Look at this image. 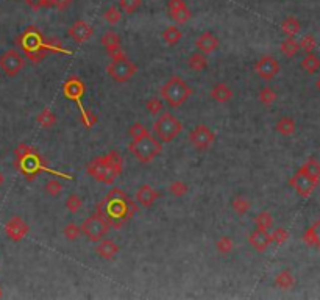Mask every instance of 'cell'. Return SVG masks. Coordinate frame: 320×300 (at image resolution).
Wrapping results in <instances>:
<instances>
[{
	"label": "cell",
	"instance_id": "cell-32",
	"mask_svg": "<svg viewBox=\"0 0 320 300\" xmlns=\"http://www.w3.org/2000/svg\"><path fill=\"white\" fill-rule=\"evenodd\" d=\"M300 50V45L299 42L294 39V36H289L288 39H284L281 42V52L284 56H288V58H292V56H295L299 53Z\"/></svg>",
	"mask_w": 320,
	"mask_h": 300
},
{
	"label": "cell",
	"instance_id": "cell-21",
	"mask_svg": "<svg viewBox=\"0 0 320 300\" xmlns=\"http://www.w3.org/2000/svg\"><path fill=\"white\" fill-rule=\"evenodd\" d=\"M302 239H303V242L306 246L316 247V249L320 250V217L311 227L306 228V232L303 233Z\"/></svg>",
	"mask_w": 320,
	"mask_h": 300
},
{
	"label": "cell",
	"instance_id": "cell-35",
	"mask_svg": "<svg viewBox=\"0 0 320 300\" xmlns=\"http://www.w3.org/2000/svg\"><path fill=\"white\" fill-rule=\"evenodd\" d=\"M277 100V92L272 89L270 86H264L263 89L259 91V102L263 103V105H272Z\"/></svg>",
	"mask_w": 320,
	"mask_h": 300
},
{
	"label": "cell",
	"instance_id": "cell-7",
	"mask_svg": "<svg viewBox=\"0 0 320 300\" xmlns=\"http://www.w3.org/2000/svg\"><path fill=\"white\" fill-rule=\"evenodd\" d=\"M183 130V124L172 113H164L153 124V132L161 143H170Z\"/></svg>",
	"mask_w": 320,
	"mask_h": 300
},
{
	"label": "cell",
	"instance_id": "cell-20",
	"mask_svg": "<svg viewBox=\"0 0 320 300\" xmlns=\"http://www.w3.org/2000/svg\"><path fill=\"white\" fill-rule=\"evenodd\" d=\"M195 45L201 53H211L219 47V39L211 31H203L195 39Z\"/></svg>",
	"mask_w": 320,
	"mask_h": 300
},
{
	"label": "cell",
	"instance_id": "cell-11",
	"mask_svg": "<svg viewBox=\"0 0 320 300\" xmlns=\"http://www.w3.org/2000/svg\"><path fill=\"white\" fill-rule=\"evenodd\" d=\"M23 64H25V60L16 50H6L0 56V69L8 77H16L22 71Z\"/></svg>",
	"mask_w": 320,
	"mask_h": 300
},
{
	"label": "cell",
	"instance_id": "cell-13",
	"mask_svg": "<svg viewBox=\"0 0 320 300\" xmlns=\"http://www.w3.org/2000/svg\"><path fill=\"white\" fill-rule=\"evenodd\" d=\"M255 71L263 80H272L280 72V63L277 58H274V56L264 55L263 58L256 61Z\"/></svg>",
	"mask_w": 320,
	"mask_h": 300
},
{
	"label": "cell",
	"instance_id": "cell-50",
	"mask_svg": "<svg viewBox=\"0 0 320 300\" xmlns=\"http://www.w3.org/2000/svg\"><path fill=\"white\" fill-rule=\"evenodd\" d=\"M106 53H108V56L111 58V61L127 58V55H125V52L122 50L121 45H117V47H113V49H110V50H106Z\"/></svg>",
	"mask_w": 320,
	"mask_h": 300
},
{
	"label": "cell",
	"instance_id": "cell-1",
	"mask_svg": "<svg viewBox=\"0 0 320 300\" xmlns=\"http://www.w3.org/2000/svg\"><path fill=\"white\" fill-rule=\"evenodd\" d=\"M96 213L113 228H121L138 213V205L121 188H113L96 205Z\"/></svg>",
	"mask_w": 320,
	"mask_h": 300
},
{
	"label": "cell",
	"instance_id": "cell-26",
	"mask_svg": "<svg viewBox=\"0 0 320 300\" xmlns=\"http://www.w3.org/2000/svg\"><path fill=\"white\" fill-rule=\"evenodd\" d=\"M281 30H283V33H286L288 36H295L297 33H300L302 24H300V20L297 17L289 16V17H286L281 22Z\"/></svg>",
	"mask_w": 320,
	"mask_h": 300
},
{
	"label": "cell",
	"instance_id": "cell-33",
	"mask_svg": "<svg viewBox=\"0 0 320 300\" xmlns=\"http://www.w3.org/2000/svg\"><path fill=\"white\" fill-rule=\"evenodd\" d=\"M36 121H38V124H39L41 127H44V129H50V127L55 125L56 118H55V114H53L49 108H44V110L38 114Z\"/></svg>",
	"mask_w": 320,
	"mask_h": 300
},
{
	"label": "cell",
	"instance_id": "cell-49",
	"mask_svg": "<svg viewBox=\"0 0 320 300\" xmlns=\"http://www.w3.org/2000/svg\"><path fill=\"white\" fill-rule=\"evenodd\" d=\"M130 136H132V140H136V138L142 136V135H146L147 133V129L144 125H142L141 122H135L132 127H130V130H128Z\"/></svg>",
	"mask_w": 320,
	"mask_h": 300
},
{
	"label": "cell",
	"instance_id": "cell-44",
	"mask_svg": "<svg viewBox=\"0 0 320 300\" xmlns=\"http://www.w3.org/2000/svg\"><path fill=\"white\" fill-rule=\"evenodd\" d=\"M141 3H142V0H119V6L127 14H133L135 11H138Z\"/></svg>",
	"mask_w": 320,
	"mask_h": 300
},
{
	"label": "cell",
	"instance_id": "cell-31",
	"mask_svg": "<svg viewBox=\"0 0 320 300\" xmlns=\"http://www.w3.org/2000/svg\"><path fill=\"white\" fill-rule=\"evenodd\" d=\"M100 42H102V45H103L106 50H110L113 47L121 45V36L116 31L108 30V31H105L102 36H100Z\"/></svg>",
	"mask_w": 320,
	"mask_h": 300
},
{
	"label": "cell",
	"instance_id": "cell-2",
	"mask_svg": "<svg viewBox=\"0 0 320 300\" xmlns=\"http://www.w3.org/2000/svg\"><path fill=\"white\" fill-rule=\"evenodd\" d=\"M122 167H124L122 156L116 150H111L106 155L92 159L88 164L86 170L96 181H100L103 184H113L114 180L122 174Z\"/></svg>",
	"mask_w": 320,
	"mask_h": 300
},
{
	"label": "cell",
	"instance_id": "cell-37",
	"mask_svg": "<svg viewBox=\"0 0 320 300\" xmlns=\"http://www.w3.org/2000/svg\"><path fill=\"white\" fill-rule=\"evenodd\" d=\"M44 50L50 52V53H60V52L61 53H70L63 47V44L58 39H55V38H50V39L44 41Z\"/></svg>",
	"mask_w": 320,
	"mask_h": 300
},
{
	"label": "cell",
	"instance_id": "cell-39",
	"mask_svg": "<svg viewBox=\"0 0 320 300\" xmlns=\"http://www.w3.org/2000/svg\"><path fill=\"white\" fill-rule=\"evenodd\" d=\"M169 192L172 195H175V197H183V195L187 192V184L181 180H175L170 183V186H169Z\"/></svg>",
	"mask_w": 320,
	"mask_h": 300
},
{
	"label": "cell",
	"instance_id": "cell-48",
	"mask_svg": "<svg viewBox=\"0 0 320 300\" xmlns=\"http://www.w3.org/2000/svg\"><path fill=\"white\" fill-rule=\"evenodd\" d=\"M270 236H272V242H275V244H284V242L289 239L288 230H284V228H275L274 233Z\"/></svg>",
	"mask_w": 320,
	"mask_h": 300
},
{
	"label": "cell",
	"instance_id": "cell-10",
	"mask_svg": "<svg viewBox=\"0 0 320 300\" xmlns=\"http://www.w3.org/2000/svg\"><path fill=\"white\" fill-rule=\"evenodd\" d=\"M189 141L197 150H208L212 143L216 141V135L212 133L206 125L200 124L195 125L194 129L189 132Z\"/></svg>",
	"mask_w": 320,
	"mask_h": 300
},
{
	"label": "cell",
	"instance_id": "cell-52",
	"mask_svg": "<svg viewBox=\"0 0 320 300\" xmlns=\"http://www.w3.org/2000/svg\"><path fill=\"white\" fill-rule=\"evenodd\" d=\"M38 6H39V8L53 6V0H38Z\"/></svg>",
	"mask_w": 320,
	"mask_h": 300
},
{
	"label": "cell",
	"instance_id": "cell-19",
	"mask_svg": "<svg viewBox=\"0 0 320 300\" xmlns=\"http://www.w3.org/2000/svg\"><path fill=\"white\" fill-rule=\"evenodd\" d=\"M158 199V192L153 189L150 184H141L139 189L136 191V202L142 208H150Z\"/></svg>",
	"mask_w": 320,
	"mask_h": 300
},
{
	"label": "cell",
	"instance_id": "cell-9",
	"mask_svg": "<svg viewBox=\"0 0 320 300\" xmlns=\"http://www.w3.org/2000/svg\"><path fill=\"white\" fill-rule=\"evenodd\" d=\"M108 228H110V225L106 224L105 219L100 217L97 213L89 216L86 221H83V224L80 227L81 233L85 235L89 241H94V242L100 241L106 235V232H108Z\"/></svg>",
	"mask_w": 320,
	"mask_h": 300
},
{
	"label": "cell",
	"instance_id": "cell-55",
	"mask_svg": "<svg viewBox=\"0 0 320 300\" xmlns=\"http://www.w3.org/2000/svg\"><path fill=\"white\" fill-rule=\"evenodd\" d=\"M316 88H317V89L320 91V77H319V78L316 80Z\"/></svg>",
	"mask_w": 320,
	"mask_h": 300
},
{
	"label": "cell",
	"instance_id": "cell-40",
	"mask_svg": "<svg viewBox=\"0 0 320 300\" xmlns=\"http://www.w3.org/2000/svg\"><path fill=\"white\" fill-rule=\"evenodd\" d=\"M299 45H300V49H302L303 52H306V53H311V52L316 49L317 41H316V38L313 36V34H305V36L300 39Z\"/></svg>",
	"mask_w": 320,
	"mask_h": 300
},
{
	"label": "cell",
	"instance_id": "cell-53",
	"mask_svg": "<svg viewBox=\"0 0 320 300\" xmlns=\"http://www.w3.org/2000/svg\"><path fill=\"white\" fill-rule=\"evenodd\" d=\"M23 2H27L33 9H39V6H38V0H23Z\"/></svg>",
	"mask_w": 320,
	"mask_h": 300
},
{
	"label": "cell",
	"instance_id": "cell-8",
	"mask_svg": "<svg viewBox=\"0 0 320 300\" xmlns=\"http://www.w3.org/2000/svg\"><path fill=\"white\" fill-rule=\"evenodd\" d=\"M138 71V66L130 61L128 58H122V60H114L108 64L106 67V72L108 75L117 83H125L132 78Z\"/></svg>",
	"mask_w": 320,
	"mask_h": 300
},
{
	"label": "cell",
	"instance_id": "cell-51",
	"mask_svg": "<svg viewBox=\"0 0 320 300\" xmlns=\"http://www.w3.org/2000/svg\"><path fill=\"white\" fill-rule=\"evenodd\" d=\"M70 3H72V0H53V6L58 9H66Z\"/></svg>",
	"mask_w": 320,
	"mask_h": 300
},
{
	"label": "cell",
	"instance_id": "cell-54",
	"mask_svg": "<svg viewBox=\"0 0 320 300\" xmlns=\"http://www.w3.org/2000/svg\"><path fill=\"white\" fill-rule=\"evenodd\" d=\"M3 181H5V177H3L2 172H0V186H2V184H3Z\"/></svg>",
	"mask_w": 320,
	"mask_h": 300
},
{
	"label": "cell",
	"instance_id": "cell-30",
	"mask_svg": "<svg viewBox=\"0 0 320 300\" xmlns=\"http://www.w3.org/2000/svg\"><path fill=\"white\" fill-rule=\"evenodd\" d=\"M275 285H277L278 288H281V290H291V288L295 285V279H294L292 272L288 271V269L281 271V272L275 277Z\"/></svg>",
	"mask_w": 320,
	"mask_h": 300
},
{
	"label": "cell",
	"instance_id": "cell-4",
	"mask_svg": "<svg viewBox=\"0 0 320 300\" xmlns=\"http://www.w3.org/2000/svg\"><path fill=\"white\" fill-rule=\"evenodd\" d=\"M192 89L178 75H172L167 82L161 86V97L170 108H178L191 97Z\"/></svg>",
	"mask_w": 320,
	"mask_h": 300
},
{
	"label": "cell",
	"instance_id": "cell-5",
	"mask_svg": "<svg viewBox=\"0 0 320 300\" xmlns=\"http://www.w3.org/2000/svg\"><path fill=\"white\" fill-rule=\"evenodd\" d=\"M128 150L138 161L147 164L162 152V146H161V141L155 140V138L147 132L146 135L136 138V140H132V143L128 146Z\"/></svg>",
	"mask_w": 320,
	"mask_h": 300
},
{
	"label": "cell",
	"instance_id": "cell-23",
	"mask_svg": "<svg viewBox=\"0 0 320 300\" xmlns=\"http://www.w3.org/2000/svg\"><path fill=\"white\" fill-rule=\"evenodd\" d=\"M211 97L219 103H227L233 97V91L230 89V86H227L225 83L220 82V83H216L214 86H212Z\"/></svg>",
	"mask_w": 320,
	"mask_h": 300
},
{
	"label": "cell",
	"instance_id": "cell-25",
	"mask_svg": "<svg viewBox=\"0 0 320 300\" xmlns=\"http://www.w3.org/2000/svg\"><path fill=\"white\" fill-rule=\"evenodd\" d=\"M275 129L280 135L283 136H291L295 133V129H297V125H295V121L289 116H283L277 121L275 124Z\"/></svg>",
	"mask_w": 320,
	"mask_h": 300
},
{
	"label": "cell",
	"instance_id": "cell-42",
	"mask_svg": "<svg viewBox=\"0 0 320 300\" xmlns=\"http://www.w3.org/2000/svg\"><path fill=\"white\" fill-rule=\"evenodd\" d=\"M233 241L228 238V236H222V238H219L217 239V242H216V249H217V252L219 253H223V255H227V253H230L231 250H233Z\"/></svg>",
	"mask_w": 320,
	"mask_h": 300
},
{
	"label": "cell",
	"instance_id": "cell-41",
	"mask_svg": "<svg viewBox=\"0 0 320 300\" xmlns=\"http://www.w3.org/2000/svg\"><path fill=\"white\" fill-rule=\"evenodd\" d=\"M162 102L160 97H150L146 103V108L150 114H153V116H157V114H160L162 111Z\"/></svg>",
	"mask_w": 320,
	"mask_h": 300
},
{
	"label": "cell",
	"instance_id": "cell-12",
	"mask_svg": "<svg viewBox=\"0 0 320 300\" xmlns=\"http://www.w3.org/2000/svg\"><path fill=\"white\" fill-rule=\"evenodd\" d=\"M289 184L295 189V192H297L300 197L306 199V197H310V195L313 194V191L316 189L317 186V181H314L313 178H310L308 175H305L303 172L297 170L295 174L291 177L289 180Z\"/></svg>",
	"mask_w": 320,
	"mask_h": 300
},
{
	"label": "cell",
	"instance_id": "cell-47",
	"mask_svg": "<svg viewBox=\"0 0 320 300\" xmlns=\"http://www.w3.org/2000/svg\"><path fill=\"white\" fill-rule=\"evenodd\" d=\"M81 122L85 124L88 129H91V127L97 122V114L94 113V111H91V110H85V108H83L81 110Z\"/></svg>",
	"mask_w": 320,
	"mask_h": 300
},
{
	"label": "cell",
	"instance_id": "cell-27",
	"mask_svg": "<svg viewBox=\"0 0 320 300\" xmlns=\"http://www.w3.org/2000/svg\"><path fill=\"white\" fill-rule=\"evenodd\" d=\"M187 64H189V67L192 69V71L200 72V71H205V69H206V66H208V60H206L205 53H201V52H194L191 56H189Z\"/></svg>",
	"mask_w": 320,
	"mask_h": 300
},
{
	"label": "cell",
	"instance_id": "cell-15",
	"mask_svg": "<svg viewBox=\"0 0 320 300\" xmlns=\"http://www.w3.org/2000/svg\"><path fill=\"white\" fill-rule=\"evenodd\" d=\"M5 233L13 241H20L28 233V224L20 216H13L5 224Z\"/></svg>",
	"mask_w": 320,
	"mask_h": 300
},
{
	"label": "cell",
	"instance_id": "cell-38",
	"mask_svg": "<svg viewBox=\"0 0 320 300\" xmlns=\"http://www.w3.org/2000/svg\"><path fill=\"white\" fill-rule=\"evenodd\" d=\"M103 17H105V20H106V22H108V24L114 25V24H117V22L121 20V17H122V11H121L119 8H117V6H110L108 9L105 11Z\"/></svg>",
	"mask_w": 320,
	"mask_h": 300
},
{
	"label": "cell",
	"instance_id": "cell-34",
	"mask_svg": "<svg viewBox=\"0 0 320 300\" xmlns=\"http://www.w3.org/2000/svg\"><path fill=\"white\" fill-rule=\"evenodd\" d=\"M255 224H256V228L270 230L272 225H274V217H272L267 211H261L259 214L255 216Z\"/></svg>",
	"mask_w": 320,
	"mask_h": 300
},
{
	"label": "cell",
	"instance_id": "cell-17",
	"mask_svg": "<svg viewBox=\"0 0 320 300\" xmlns=\"http://www.w3.org/2000/svg\"><path fill=\"white\" fill-rule=\"evenodd\" d=\"M67 33L75 42H85L92 36V27L85 20H77L69 27Z\"/></svg>",
	"mask_w": 320,
	"mask_h": 300
},
{
	"label": "cell",
	"instance_id": "cell-24",
	"mask_svg": "<svg viewBox=\"0 0 320 300\" xmlns=\"http://www.w3.org/2000/svg\"><path fill=\"white\" fill-rule=\"evenodd\" d=\"M300 172H303L305 175H308L310 178H313L314 181H320V163L316 159V158H310L306 161V163H303L299 169Z\"/></svg>",
	"mask_w": 320,
	"mask_h": 300
},
{
	"label": "cell",
	"instance_id": "cell-22",
	"mask_svg": "<svg viewBox=\"0 0 320 300\" xmlns=\"http://www.w3.org/2000/svg\"><path fill=\"white\" fill-rule=\"evenodd\" d=\"M121 247L116 244L114 241L111 239H105V241H100V244L97 246L96 252H97V255L103 260H113L117 253H119Z\"/></svg>",
	"mask_w": 320,
	"mask_h": 300
},
{
	"label": "cell",
	"instance_id": "cell-46",
	"mask_svg": "<svg viewBox=\"0 0 320 300\" xmlns=\"http://www.w3.org/2000/svg\"><path fill=\"white\" fill-rule=\"evenodd\" d=\"M61 189H63V184L58 180H49L45 183V192L52 195V197H56V195L61 192Z\"/></svg>",
	"mask_w": 320,
	"mask_h": 300
},
{
	"label": "cell",
	"instance_id": "cell-6",
	"mask_svg": "<svg viewBox=\"0 0 320 300\" xmlns=\"http://www.w3.org/2000/svg\"><path fill=\"white\" fill-rule=\"evenodd\" d=\"M44 41L42 33L36 27H28L19 36V45L31 63H39L45 56Z\"/></svg>",
	"mask_w": 320,
	"mask_h": 300
},
{
	"label": "cell",
	"instance_id": "cell-14",
	"mask_svg": "<svg viewBox=\"0 0 320 300\" xmlns=\"http://www.w3.org/2000/svg\"><path fill=\"white\" fill-rule=\"evenodd\" d=\"M85 83L81 82L78 77H69L66 82L63 83V94L66 99L69 100H74L78 103V107L81 108V96L85 94Z\"/></svg>",
	"mask_w": 320,
	"mask_h": 300
},
{
	"label": "cell",
	"instance_id": "cell-3",
	"mask_svg": "<svg viewBox=\"0 0 320 300\" xmlns=\"http://www.w3.org/2000/svg\"><path fill=\"white\" fill-rule=\"evenodd\" d=\"M14 155H16V166H17V169L28 180H31L33 177H36L39 172H42V170L52 172V174H58V172L50 170L49 167L44 164V161L41 159V156L38 155V152L33 147H30V146L20 144L14 150Z\"/></svg>",
	"mask_w": 320,
	"mask_h": 300
},
{
	"label": "cell",
	"instance_id": "cell-45",
	"mask_svg": "<svg viewBox=\"0 0 320 300\" xmlns=\"http://www.w3.org/2000/svg\"><path fill=\"white\" fill-rule=\"evenodd\" d=\"M64 236H66V239H69V241H75L78 236H80V233H81V230H80V227L77 225V224H67L66 227H64Z\"/></svg>",
	"mask_w": 320,
	"mask_h": 300
},
{
	"label": "cell",
	"instance_id": "cell-18",
	"mask_svg": "<svg viewBox=\"0 0 320 300\" xmlns=\"http://www.w3.org/2000/svg\"><path fill=\"white\" fill-rule=\"evenodd\" d=\"M248 242L252 244V247L258 252H264L270 244H272V236L269 233V230H261L256 228L248 236Z\"/></svg>",
	"mask_w": 320,
	"mask_h": 300
},
{
	"label": "cell",
	"instance_id": "cell-43",
	"mask_svg": "<svg viewBox=\"0 0 320 300\" xmlns=\"http://www.w3.org/2000/svg\"><path fill=\"white\" fill-rule=\"evenodd\" d=\"M81 205H83V200H81L80 195H77V194H70L69 197H67V200H66V208H67L70 213L80 211Z\"/></svg>",
	"mask_w": 320,
	"mask_h": 300
},
{
	"label": "cell",
	"instance_id": "cell-36",
	"mask_svg": "<svg viewBox=\"0 0 320 300\" xmlns=\"http://www.w3.org/2000/svg\"><path fill=\"white\" fill-rule=\"evenodd\" d=\"M233 210L238 213L239 216H244L248 210H250V202H248L245 197H242V195H238V197H234L233 199Z\"/></svg>",
	"mask_w": 320,
	"mask_h": 300
},
{
	"label": "cell",
	"instance_id": "cell-29",
	"mask_svg": "<svg viewBox=\"0 0 320 300\" xmlns=\"http://www.w3.org/2000/svg\"><path fill=\"white\" fill-rule=\"evenodd\" d=\"M183 38V33L178 27H167L164 31H162V39L165 44H169V45H175V44H178Z\"/></svg>",
	"mask_w": 320,
	"mask_h": 300
},
{
	"label": "cell",
	"instance_id": "cell-16",
	"mask_svg": "<svg viewBox=\"0 0 320 300\" xmlns=\"http://www.w3.org/2000/svg\"><path fill=\"white\" fill-rule=\"evenodd\" d=\"M169 14L176 22V24H186L191 19V9L187 8L184 0H169L167 2Z\"/></svg>",
	"mask_w": 320,
	"mask_h": 300
},
{
	"label": "cell",
	"instance_id": "cell-28",
	"mask_svg": "<svg viewBox=\"0 0 320 300\" xmlns=\"http://www.w3.org/2000/svg\"><path fill=\"white\" fill-rule=\"evenodd\" d=\"M302 67L308 74H316L320 71V58L317 55L311 53H306V56L302 60Z\"/></svg>",
	"mask_w": 320,
	"mask_h": 300
},
{
	"label": "cell",
	"instance_id": "cell-56",
	"mask_svg": "<svg viewBox=\"0 0 320 300\" xmlns=\"http://www.w3.org/2000/svg\"><path fill=\"white\" fill-rule=\"evenodd\" d=\"M0 297H2V290H0Z\"/></svg>",
	"mask_w": 320,
	"mask_h": 300
}]
</instances>
